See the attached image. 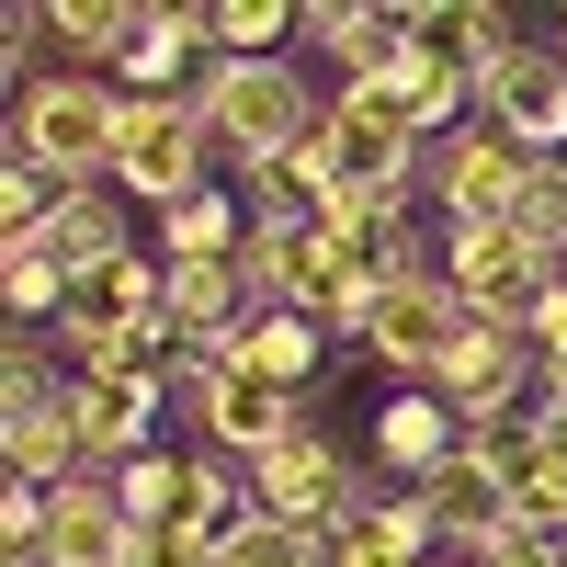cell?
Instances as JSON below:
<instances>
[{
	"instance_id": "1",
	"label": "cell",
	"mask_w": 567,
	"mask_h": 567,
	"mask_svg": "<svg viewBox=\"0 0 567 567\" xmlns=\"http://www.w3.org/2000/svg\"><path fill=\"white\" fill-rule=\"evenodd\" d=\"M114 136H125V91L103 69H34L12 91V159H34L58 194L114 182Z\"/></svg>"
},
{
	"instance_id": "2",
	"label": "cell",
	"mask_w": 567,
	"mask_h": 567,
	"mask_svg": "<svg viewBox=\"0 0 567 567\" xmlns=\"http://www.w3.org/2000/svg\"><path fill=\"white\" fill-rule=\"evenodd\" d=\"M194 114H205V136L239 171H272L284 148H307L318 136V91H307V69H284V58H216L205 69V91H194Z\"/></svg>"
},
{
	"instance_id": "3",
	"label": "cell",
	"mask_w": 567,
	"mask_h": 567,
	"mask_svg": "<svg viewBox=\"0 0 567 567\" xmlns=\"http://www.w3.org/2000/svg\"><path fill=\"white\" fill-rule=\"evenodd\" d=\"M250 511H261V523L318 534V545H341L363 511H374V488L352 477V454L329 443V420H318V409H296V432H284V443L250 465Z\"/></svg>"
},
{
	"instance_id": "4",
	"label": "cell",
	"mask_w": 567,
	"mask_h": 567,
	"mask_svg": "<svg viewBox=\"0 0 567 567\" xmlns=\"http://www.w3.org/2000/svg\"><path fill=\"white\" fill-rule=\"evenodd\" d=\"M216 136H205V114H194V91L182 103H125V136H114V194H136V205H194V194H216Z\"/></svg>"
},
{
	"instance_id": "5",
	"label": "cell",
	"mask_w": 567,
	"mask_h": 567,
	"mask_svg": "<svg viewBox=\"0 0 567 567\" xmlns=\"http://www.w3.org/2000/svg\"><path fill=\"white\" fill-rule=\"evenodd\" d=\"M443 284H454V307L465 318H477V329H534V307L556 296V261L545 250H523V239H511V227H443Z\"/></svg>"
},
{
	"instance_id": "6",
	"label": "cell",
	"mask_w": 567,
	"mask_h": 567,
	"mask_svg": "<svg viewBox=\"0 0 567 567\" xmlns=\"http://www.w3.org/2000/svg\"><path fill=\"white\" fill-rule=\"evenodd\" d=\"M352 341H363L374 363H386V374L432 386V374H443V352L465 341V307H454V284H443V272H420V284H374Z\"/></svg>"
},
{
	"instance_id": "7",
	"label": "cell",
	"mask_w": 567,
	"mask_h": 567,
	"mask_svg": "<svg viewBox=\"0 0 567 567\" xmlns=\"http://www.w3.org/2000/svg\"><path fill=\"white\" fill-rule=\"evenodd\" d=\"M296 409L307 398H284L272 374H250V363L182 374V432H205V454H239V465H261L284 432H296Z\"/></svg>"
},
{
	"instance_id": "8",
	"label": "cell",
	"mask_w": 567,
	"mask_h": 567,
	"mask_svg": "<svg viewBox=\"0 0 567 567\" xmlns=\"http://www.w3.org/2000/svg\"><path fill=\"white\" fill-rule=\"evenodd\" d=\"M523 182H534V159L511 148L499 125H465V136H443V148H432V171H420V194L443 205V227H511V205H523Z\"/></svg>"
},
{
	"instance_id": "9",
	"label": "cell",
	"mask_w": 567,
	"mask_h": 567,
	"mask_svg": "<svg viewBox=\"0 0 567 567\" xmlns=\"http://www.w3.org/2000/svg\"><path fill=\"white\" fill-rule=\"evenodd\" d=\"M69 409L91 432V465H136L159 454V409H171V363H103V374H69Z\"/></svg>"
},
{
	"instance_id": "10",
	"label": "cell",
	"mask_w": 567,
	"mask_h": 567,
	"mask_svg": "<svg viewBox=\"0 0 567 567\" xmlns=\"http://www.w3.org/2000/svg\"><path fill=\"white\" fill-rule=\"evenodd\" d=\"M477 114H488L523 159H567V58H556V45H523V58L477 91Z\"/></svg>"
},
{
	"instance_id": "11",
	"label": "cell",
	"mask_w": 567,
	"mask_h": 567,
	"mask_svg": "<svg viewBox=\"0 0 567 567\" xmlns=\"http://www.w3.org/2000/svg\"><path fill=\"white\" fill-rule=\"evenodd\" d=\"M420 511H432V534L443 545H465V556H488L499 534H511V488H499V465L465 443L454 465H432V477H420Z\"/></svg>"
},
{
	"instance_id": "12",
	"label": "cell",
	"mask_w": 567,
	"mask_h": 567,
	"mask_svg": "<svg viewBox=\"0 0 567 567\" xmlns=\"http://www.w3.org/2000/svg\"><path fill=\"white\" fill-rule=\"evenodd\" d=\"M363 443H374V465H398V477L420 488V477H432V465H454V454L477 443V432H465V420H454V409H443L432 386H398L386 409L363 420Z\"/></svg>"
},
{
	"instance_id": "13",
	"label": "cell",
	"mask_w": 567,
	"mask_h": 567,
	"mask_svg": "<svg viewBox=\"0 0 567 567\" xmlns=\"http://www.w3.org/2000/svg\"><path fill=\"white\" fill-rule=\"evenodd\" d=\"M45 567H136V523H125L114 477L58 488V511H45Z\"/></svg>"
},
{
	"instance_id": "14",
	"label": "cell",
	"mask_w": 567,
	"mask_h": 567,
	"mask_svg": "<svg viewBox=\"0 0 567 567\" xmlns=\"http://www.w3.org/2000/svg\"><path fill=\"white\" fill-rule=\"evenodd\" d=\"M329 341H341V329H318V318H296V307H261L239 341H227V363H250V374H272L284 398H307L318 363H329Z\"/></svg>"
},
{
	"instance_id": "15",
	"label": "cell",
	"mask_w": 567,
	"mask_h": 567,
	"mask_svg": "<svg viewBox=\"0 0 567 567\" xmlns=\"http://www.w3.org/2000/svg\"><path fill=\"white\" fill-rule=\"evenodd\" d=\"M329 567H443V534H432V511H420V488L374 499L363 523L329 545Z\"/></svg>"
},
{
	"instance_id": "16",
	"label": "cell",
	"mask_w": 567,
	"mask_h": 567,
	"mask_svg": "<svg viewBox=\"0 0 567 567\" xmlns=\"http://www.w3.org/2000/svg\"><path fill=\"white\" fill-rule=\"evenodd\" d=\"M23 250H45V261H58V272L80 284V272L125 261V216H114V194H58V216H45Z\"/></svg>"
},
{
	"instance_id": "17",
	"label": "cell",
	"mask_w": 567,
	"mask_h": 567,
	"mask_svg": "<svg viewBox=\"0 0 567 567\" xmlns=\"http://www.w3.org/2000/svg\"><path fill=\"white\" fill-rule=\"evenodd\" d=\"M45 34H58V69H103L125 58V34H136V0H45Z\"/></svg>"
},
{
	"instance_id": "18",
	"label": "cell",
	"mask_w": 567,
	"mask_h": 567,
	"mask_svg": "<svg viewBox=\"0 0 567 567\" xmlns=\"http://www.w3.org/2000/svg\"><path fill=\"white\" fill-rule=\"evenodd\" d=\"M307 34V12L284 0H205V58H284Z\"/></svg>"
},
{
	"instance_id": "19",
	"label": "cell",
	"mask_w": 567,
	"mask_h": 567,
	"mask_svg": "<svg viewBox=\"0 0 567 567\" xmlns=\"http://www.w3.org/2000/svg\"><path fill=\"white\" fill-rule=\"evenodd\" d=\"M159 250H171V261H239V250H250V216L227 205V194H194V205L159 216Z\"/></svg>"
},
{
	"instance_id": "20",
	"label": "cell",
	"mask_w": 567,
	"mask_h": 567,
	"mask_svg": "<svg viewBox=\"0 0 567 567\" xmlns=\"http://www.w3.org/2000/svg\"><path fill=\"white\" fill-rule=\"evenodd\" d=\"M114 499H125V523L148 534V523H182V499H194V454H136V465H114Z\"/></svg>"
},
{
	"instance_id": "21",
	"label": "cell",
	"mask_w": 567,
	"mask_h": 567,
	"mask_svg": "<svg viewBox=\"0 0 567 567\" xmlns=\"http://www.w3.org/2000/svg\"><path fill=\"white\" fill-rule=\"evenodd\" d=\"M0 307L23 318V341H45V329L69 318V272L45 261V250H0Z\"/></svg>"
},
{
	"instance_id": "22",
	"label": "cell",
	"mask_w": 567,
	"mask_h": 567,
	"mask_svg": "<svg viewBox=\"0 0 567 567\" xmlns=\"http://www.w3.org/2000/svg\"><path fill=\"white\" fill-rule=\"evenodd\" d=\"M511 239H523V250H545V261H567V159H534L523 205H511Z\"/></svg>"
},
{
	"instance_id": "23",
	"label": "cell",
	"mask_w": 567,
	"mask_h": 567,
	"mask_svg": "<svg viewBox=\"0 0 567 567\" xmlns=\"http://www.w3.org/2000/svg\"><path fill=\"white\" fill-rule=\"evenodd\" d=\"M216 567H329V545H318V534H296V523H261V511H250V523L216 545Z\"/></svg>"
},
{
	"instance_id": "24",
	"label": "cell",
	"mask_w": 567,
	"mask_h": 567,
	"mask_svg": "<svg viewBox=\"0 0 567 567\" xmlns=\"http://www.w3.org/2000/svg\"><path fill=\"white\" fill-rule=\"evenodd\" d=\"M69 386V374H45V352L34 341H12V352H0V409H23V398H58Z\"/></svg>"
},
{
	"instance_id": "25",
	"label": "cell",
	"mask_w": 567,
	"mask_h": 567,
	"mask_svg": "<svg viewBox=\"0 0 567 567\" xmlns=\"http://www.w3.org/2000/svg\"><path fill=\"white\" fill-rule=\"evenodd\" d=\"M477 567H567V534H523V523H511V534H499Z\"/></svg>"
},
{
	"instance_id": "26",
	"label": "cell",
	"mask_w": 567,
	"mask_h": 567,
	"mask_svg": "<svg viewBox=\"0 0 567 567\" xmlns=\"http://www.w3.org/2000/svg\"><path fill=\"white\" fill-rule=\"evenodd\" d=\"M556 58H567V23H556Z\"/></svg>"
},
{
	"instance_id": "27",
	"label": "cell",
	"mask_w": 567,
	"mask_h": 567,
	"mask_svg": "<svg viewBox=\"0 0 567 567\" xmlns=\"http://www.w3.org/2000/svg\"><path fill=\"white\" fill-rule=\"evenodd\" d=\"M443 567H454V556H443Z\"/></svg>"
}]
</instances>
